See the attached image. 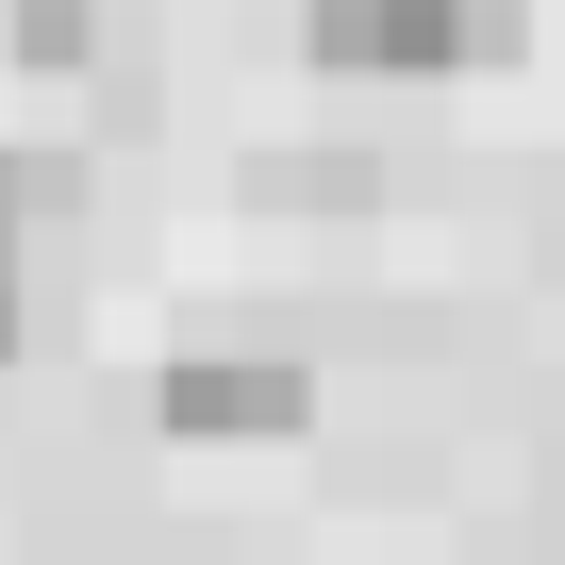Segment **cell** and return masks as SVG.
I'll use <instances>...</instances> for the list:
<instances>
[{
    "mask_svg": "<svg viewBox=\"0 0 565 565\" xmlns=\"http://www.w3.org/2000/svg\"><path fill=\"white\" fill-rule=\"evenodd\" d=\"M300 51L333 84H449L499 51V0H300Z\"/></svg>",
    "mask_w": 565,
    "mask_h": 565,
    "instance_id": "1",
    "label": "cell"
},
{
    "mask_svg": "<svg viewBox=\"0 0 565 565\" xmlns=\"http://www.w3.org/2000/svg\"><path fill=\"white\" fill-rule=\"evenodd\" d=\"M300 416H317L300 350H167V383H150V433H183V449H282Z\"/></svg>",
    "mask_w": 565,
    "mask_h": 565,
    "instance_id": "2",
    "label": "cell"
},
{
    "mask_svg": "<svg viewBox=\"0 0 565 565\" xmlns=\"http://www.w3.org/2000/svg\"><path fill=\"white\" fill-rule=\"evenodd\" d=\"M34 200H51V167H18V150H0V300H18V249H34Z\"/></svg>",
    "mask_w": 565,
    "mask_h": 565,
    "instance_id": "3",
    "label": "cell"
},
{
    "mask_svg": "<svg viewBox=\"0 0 565 565\" xmlns=\"http://www.w3.org/2000/svg\"><path fill=\"white\" fill-rule=\"evenodd\" d=\"M18 67H84V0H18Z\"/></svg>",
    "mask_w": 565,
    "mask_h": 565,
    "instance_id": "4",
    "label": "cell"
},
{
    "mask_svg": "<svg viewBox=\"0 0 565 565\" xmlns=\"http://www.w3.org/2000/svg\"><path fill=\"white\" fill-rule=\"evenodd\" d=\"M0 350H18V300H0Z\"/></svg>",
    "mask_w": 565,
    "mask_h": 565,
    "instance_id": "5",
    "label": "cell"
}]
</instances>
